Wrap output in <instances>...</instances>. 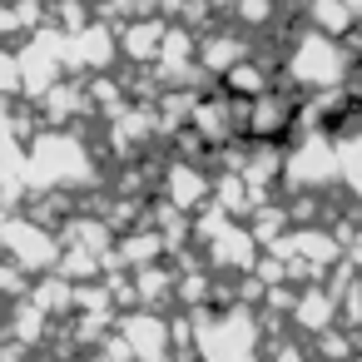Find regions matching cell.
<instances>
[{
    "label": "cell",
    "instance_id": "cell-2",
    "mask_svg": "<svg viewBox=\"0 0 362 362\" xmlns=\"http://www.w3.org/2000/svg\"><path fill=\"white\" fill-rule=\"evenodd\" d=\"M6 248L21 258V263H50L55 258V243H50V233H40V228H30V223H6Z\"/></svg>",
    "mask_w": 362,
    "mask_h": 362
},
{
    "label": "cell",
    "instance_id": "cell-3",
    "mask_svg": "<svg viewBox=\"0 0 362 362\" xmlns=\"http://www.w3.org/2000/svg\"><path fill=\"white\" fill-rule=\"evenodd\" d=\"M21 85V70H16V55H0V95Z\"/></svg>",
    "mask_w": 362,
    "mask_h": 362
},
{
    "label": "cell",
    "instance_id": "cell-1",
    "mask_svg": "<svg viewBox=\"0 0 362 362\" xmlns=\"http://www.w3.org/2000/svg\"><path fill=\"white\" fill-rule=\"evenodd\" d=\"M288 70H293L303 85H332V80L342 75V60H337V50H332L322 35H313V40L288 60Z\"/></svg>",
    "mask_w": 362,
    "mask_h": 362
},
{
    "label": "cell",
    "instance_id": "cell-4",
    "mask_svg": "<svg viewBox=\"0 0 362 362\" xmlns=\"http://www.w3.org/2000/svg\"><path fill=\"white\" fill-rule=\"evenodd\" d=\"M11 25H16V16H11V11H0V30H11Z\"/></svg>",
    "mask_w": 362,
    "mask_h": 362
}]
</instances>
